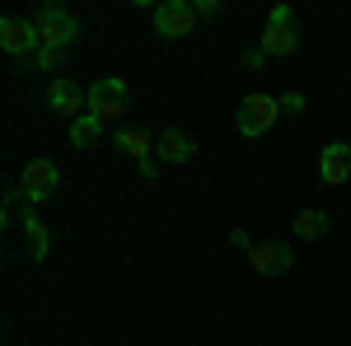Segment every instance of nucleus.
Instances as JSON below:
<instances>
[{"label":"nucleus","mask_w":351,"mask_h":346,"mask_svg":"<svg viewBox=\"0 0 351 346\" xmlns=\"http://www.w3.org/2000/svg\"><path fill=\"white\" fill-rule=\"evenodd\" d=\"M319 178H324L328 187L347 183L351 178V145H342V140L324 145V155H319Z\"/></svg>","instance_id":"9d476101"},{"label":"nucleus","mask_w":351,"mask_h":346,"mask_svg":"<svg viewBox=\"0 0 351 346\" xmlns=\"http://www.w3.org/2000/svg\"><path fill=\"white\" fill-rule=\"evenodd\" d=\"M243 258H248V267H253L258 276H281V271L295 267V253H291L286 239H253Z\"/></svg>","instance_id":"7ed1b4c3"},{"label":"nucleus","mask_w":351,"mask_h":346,"mask_svg":"<svg viewBox=\"0 0 351 346\" xmlns=\"http://www.w3.org/2000/svg\"><path fill=\"white\" fill-rule=\"evenodd\" d=\"M99 136H104V122H99L94 112H84L80 122L71 127V145H75V150H89V145H94Z\"/></svg>","instance_id":"2eb2a0df"},{"label":"nucleus","mask_w":351,"mask_h":346,"mask_svg":"<svg viewBox=\"0 0 351 346\" xmlns=\"http://www.w3.org/2000/svg\"><path fill=\"white\" fill-rule=\"evenodd\" d=\"M24 239H28V258L33 262H47V253H52V239H47V225L38 220V215L24 206Z\"/></svg>","instance_id":"4468645a"},{"label":"nucleus","mask_w":351,"mask_h":346,"mask_svg":"<svg viewBox=\"0 0 351 346\" xmlns=\"http://www.w3.org/2000/svg\"><path fill=\"white\" fill-rule=\"evenodd\" d=\"M192 155H197V145H192V136H188V132L169 127V132L155 136V160H164V164H188Z\"/></svg>","instance_id":"f8f14e48"},{"label":"nucleus","mask_w":351,"mask_h":346,"mask_svg":"<svg viewBox=\"0 0 351 346\" xmlns=\"http://www.w3.org/2000/svg\"><path fill=\"white\" fill-rule=\"evenodd\" d=\"M56 61H61V52H47V47H43V52H38V61H33V66H43V71H56Z\"/></svg>","instance_id":"a211bd4d"},{"label":"nucleus","mask_w":351,"mask_h":346,"mask_svg":"<svg viewBox=\"0 0 351 346\" xmlns=\"http://www.w3.org/2000/svg\"><path fill=\"white\" fill-rule=\"evenodd\" d=\"M328 230H332V220H328V211H319V206H304V211L291 220V234H295V239H324Z\"/></svg>","instance_id":"ddd939ff"},{"label":"nucleus","mask_w":351,"mask_h":346,"mask_svg":"<svg viewBox=\"0 0 351 346\" xmlns=\"http://www.w3.org/2000/svg\"><path fill=\"white\" fill-rule=\"evenodd\" d=\"M263 61H267V52H263V47H253V52H243V66H248V71H258Z\"/></svg>","instance_id":"6ab92c4d"},{"label":"nucleus","mask_w":351,"mask_h":346,"mask_svg":"<svg viewBox=\"0 0 351 346\" xmlns=\"http://www.w3.org/2000/svg\"><path fill=\"white\" fill-rule=\"evenodd\" d=\"M47 108H52L61 122H80L84 112H89V89H80L75 80H52V89H47Z\"/></svg>","instance_id":"0eeeda50"},{"label":"nucleus","mask_w":351,"mask_h":346,"mask_svg":"<svg viewBox=\"0 0 351 346\" xmlns=\"http://www.w3.org/2000/svg\"><path fill=\"white\" fill-rule=\"evenodd\" d=\"M192 10H197V19H216V0H197V5H192Z\"/></svg>","instance_id":"f3484780"},{"label":"nucleus","mask_w":351,"mask_h":346,"mask_svg":"<svg viewBox=\"0 0 351 346\" xmlns=\"http://www.w3.org/2000/svg\"><path fill=\"white\" fill-rule=\"evenodd\" d=\"M281 112H304V94H295V89L281 94Z\"/></svg>","instance_id":"dca6fc26"},{"label":"nucleus","mask_w":351,"mask_h":346,"mask_svg":"<svg viewBox=\"0 0 351 346\" xmlns=\"http://www.w3.org/2000/svg\"><path fill=\"white\" fill-rule=\"evenodd\" d=\"M33 28H38V38H43L47 52H66V47L75 42V33H80L75 14L61 10V5H43V10L33 14Z\"/></svg>","instance_id":"f257e3e1"},{"label":"nucleus","mask_w":351,"mask_h":346,"mask_svg":"<svg viewBox=\"0 0 351 346\" xmlns=\"http://www.w3.org/2000/svg\"><path fill=\"white\" fill-rule=\"evenodd\" d=\"M192 28H197V10H192L188 0H164V5H155V33L160 38H188Z\"/></svg>","instance_id":"1a4fd4ad"},{"label":"nucleus","mask_w":351,"mask_h":346,"mask_svg":"<svg viewBox=\"0 0 351 346\" xmlns=\"http://www.w3.org/2000/svg\"><path fill=\"white\" fill-rule=\"evenodd\" d=\"M258 47H263L267 56H291L300 47L291 5H276V10H271V19H267V28H263V42H258Z\"/></svg>","instance_id":"423d86ee"},{"label":"nucleus","mask_w":351,"mask_h":346,"mask_svg":"<svg viewBox=\"0 0 351 346\" xmlns=\"http://www.w3.org/2000/svg\"><path fill=\"white\" fill-rule=\"evenodd\" d=\"M112 145H117L127 160H136V164H150V160H155V136L145 132V127H117Z\"/></svg>","instance_id":"9b49d317"},{"label":"nucleus","mask_w":351,"mask_h":346,"mask_svg":"<svg viewBox=\"0 0 351 346\" xmlns=\"http://www.w3.org/2000/svg\"><path fill=\"white\" fill-rule=\"evenodd\" d=\"M127 103H132V89H127V80H117V75H104V80L89 84V112H94L104 127H108V122H122Z\"/></svg>","instance_id":"f03ea898"},{"label":"nucleus","mask_w":351,"mask_h":346,"mask_svg":"<svg viewBox=\"0 0 351 346\" xmlns=\"http://www.w3.org/2000/svg\"><path fill=\"white\" fill-rule=\"evenodd\" d=\"M56 183H61V169H56L52 160H28L24 173H19V187H24L28 206H38V201H47L56 192Z\"/></svg>","instance_id":"6e6552de"},{"label":"nucleus","mask_w":351,"mask_h":346,"mask_svg":"<svg viewBox=\"0 0 351 346\" xmlns=\"http://www.w3.org/2000/svg\"><path fill=\"white\" fill-rule=\"evenodd\" d=\"M276 117H281V99H271V94H248L239 103V132L253 140V136H267L276 127Z\"/></svg>","instance_id":"20e7f679"},{"label":"nucleus","mask_w":351,"mask_h":346,"mask_svg":"<svg viewBox=\"0 0 351 346\" xmlns=\"http://www.w3.org/2000/svg\"><path fill=\"white\" fill-rule=\"evenodd\" d=\"M0 47L10 56H19V61H38V52H43V38H38V28L28 24V19H14V14H5L0 19Z\"/></svg>","instance_id":"39448f33"}]
</instances>
